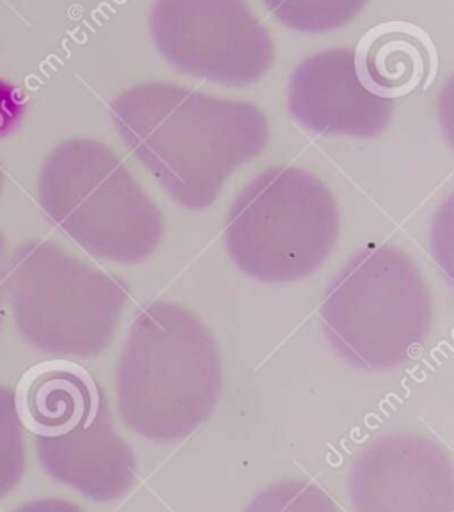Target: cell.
Here are the masks:
<instances>
[{
    "instance_id": "6",
    "label": "cell",
    "mask_w": 454,
    "mask_h": 512,
    "mask_svg": "<svg viewBox=\"0 0 454 512\" xmlns=\"http://www.w3.org/2000/svg\"><path fill=\"white\" fill-rule=\"evenodd\" d=\"M330 188L298 167H272L236 195L224 240L236 266L268 284L297 282L329 259L339 238Z\"/></svg>"
},
{
    "instance_id": "17",
    "label": "cell",
    "mask_w": 454,
    "mask_h": 512,
    "mask_svg": "<svg viewBox=\"0 0 454 512\" xmlns=\"http://www.w3.org/2000/svg\"><path fill=\"white\" fill-rule=\"evenodd\" d=\"M8 250L4 234L0 233V325H2V307L6 300V275H8Z\"/></svg>"
},
{
    "instance_id": "15",
    "label": "cell",
    "mask_w": 454,
    "mask_h": 512,
    "mask_svg": "<svg viewBox=\"0 0 454 512\" xmlns=\"http://www.w3.org/2000/svg\"><path fill=\"white\" fill-rule=\"evenodd\" d=\"M243 512H339V509L316 484L281 481L261 489Z\"/></svg>"
},
{
    "instance_id": "9",
    "label": "cell",
    "mask_w": 454,
    "mask_h": 512,
    "mask_svg": "<svg viewBox=\"0 0 454 512\" xmlns=\"http://www.w3.org/2000/svg\"><path fill=\"white\" fill-rule=\"evenodd\" d=\"M288 109L309 132L371 139L391 123L394 101L366 86L353 48H332L293 71Z\"/></svg>"
},
{
    "instance_id": "11",
    "label": "cell",
    "mask_w": 454,
    "mask_h": 512,
    "mask_svg": "<svg viewBox=\"0 0 454 512\" xmlns=\"http://www.w3.org/2000/svg\"><path fill=\"white\" fill-rule=\"evenodd\" d=\"M16 408L34 438L63 435L102 403V390L91 374L68 360L32 367L15 392Z\"/></svg>"
},
{
    "instance_id": "7",
    "label": "cell",
    "mask_w": 454,
    "mask_h": 512,
    "mask_svg": "<svg viewBox=\"0 0 454 512\" xmlns=\"http://www.w3.org/2000/svg\"><path fill=\"white\" fill-rule=\"evenodd\" d=\"M149 32L173 68L224 86L256 84L275 61L274 39L247 0H155Z\"/></svg>"
},
{
    "instance_id": "2",
    "label": "cell",
    "mask_w": 454,
    "mask_h": 512,
    "mask_svg": "<svg viewBox=\"0 0 454 512\" xmlns=\"http://www.w3.org/2000/svg\"><path fill=\"white\" fill-rule=\"evenodd\" d=\"M220 388L217 342L194 312L162 300L139 312L116 367L126 426L153 442L183 440L212 417Z\"/></svg>"
},
{
    "instance_id": "10",
    "label": "cell",
    "mask_w": 454,
    "mask_h": 512,
    "mask_svg": "<svg viewBox=\"0 0 454 512\" xmlns=\"http://www.w3.org/2000/svg\"><path fill=\"white\" fill-rule=\"evenodd\" d=\"M36 450L52 479L96 502L125 497L137 481L134 450L114 429L105 399L79 426L36 438Z\"/></svg>"
},
{
    "instance_id": "16",
    "label": "cell",
    "mask_w": 454,
    "mask_h": 512,
    "mask_svg": "<svg viewBox=\"0 0 454 512\" xmlns=\"http://www.w3.org/2000/svg\"><path fill=\"white\" fill-rule=\"evenodd\" d=\"M13 512H86L79 505L63 498H38L18 507Z\"/></svg>"
},
{
    "instance_id": "8",
    "label": "cell",
    "mask_w": 454,
    "mask_h": 512,
    "mask_svg": "<svg viewBox=\"0 0 454 512\" xmlns=\"http://www.w3.org/2000/svg\"><path fill=\"white\" fill-rule=\"evenodd\" d=\"M348 493L353 512H453V463L431 438L392 433L355 459Z\"/></svg>"
},
{
    "instance_id": "3",
    "label": "cell",
    "mask_w": 454,
    "mask_h": 512,
    "mask_svg": "<svg viewBox=\"0 0 454 512\" xmlns=\"http://www.w3.org/2000/svg\"><path fill=\"white\" fill-rule=\"evenodd\" d=\"M38 199L45 215L87 254L112 263H141L164 234L155 201L100 140L59 144L41 167Z\"/></svg>"
},
{
    "instance_id": "1",
    "label": "cell",
    "mask_w": 454,
    "mask_h": 512,
    "mask_svg": "<svg viewBox=\"0 0 454 512\" xmlns=\"http://www.w3.org/2000/svg\"><path fill=\"white\" fill-rule=\"evenodd\" d=\"M126 148L187 210H204L242 165L265 149L261 110L169 82L130 87L110 103Z\"/></svg>"
},
{
    "instance_id": "18",
    "label": "cell",
    "mask_w": 454,
    "mask_h": 512,
    "mask_svg": "<svg viewBox=\"0 0 454 512\" xmlns=\"http://www.w3.org/2000/svg\"><path fill=\"white\" fill-rule=\"evenodd\" d=\"M2 187H4V174H2V169H0V192H2Z\"/></svg>"
},
{
    "instance_id": "14",
    "label": "cell",
    "mask_w": 454,
    "mask_h": 512,
    "mask_svg": "<svg viewBox=\"0 0 454 512\" xmlns=\"http://www.w3.org/2000/svg\"><path fill=\"white\" fill-rule=\"evenodd\" d=\"M25 466L24 424L16 408L15 390L0 385V498L20 484Z\"/></svg>"
},
{
    "instance_id": "5",
    "label": "cell",
    "mask_w": 454,
    "mask_h": 512,
    "mask_svg": "<svg viewBox=\"0 0 454 512\" xmlns=\"http://www.w3.org/2000/svg\"><path fill=\"white\" fill-rule=\"evenodd\" d=\"M6 298L18 334L54 357L102 355L118 330L125 284L52 241L20 243L8 263Z\"/></svg>"
},
{
    "instance_id": "13",
    "label": "cell",
    "mask_w": 454,
    "mask_h": 512,
    "mask_svg": "<svg viewBox=\"0 0 454 512\" xmlns=\"http://www.w3.org/2000/svg\"><path fill=\"white\" fill-rule=\"evenodd\" d=\"M268 11L293 31L323 34L350 24L368 0H263Z\"/></svg>"
},
{
    "instance_id": "4",
    "label": "cell",
    "mask_w": 454,
    "mask_h": 512,
    "mask_svg": "<svg viewBox=\"0 0 454 512\" xmlns=\"http://www.w3.org/2000/svg\"><path fill=\"white\" fill-rule=\"evenodd\" d=\"M320 316L337 357L364 371H385L408 360L430 334V288L407 252L373 245L339 270Z\"/></svg>"
},
{
    "instance_id": "12",
    "label": "cell",
    "mask_w": 454,
    "mask_h": 512,
    "mask_svg": "<svg viewBox=\"0 0 454 512\" xmlns=\"http://www.w3.org/2000/svg\"><path fill=\"white\" fill-rule=\"evenodd\" d=\"M355 52L366 86L391 100L421 86L433 59L426 39L407 25L376 29Z\"/></svg>"
}]
</instances>
